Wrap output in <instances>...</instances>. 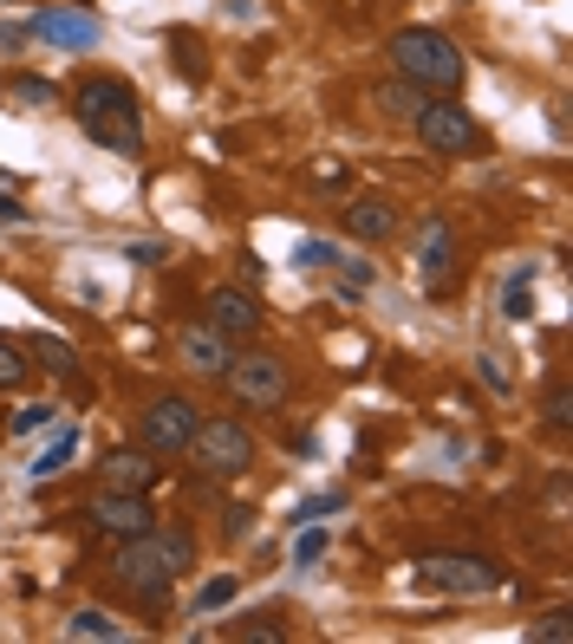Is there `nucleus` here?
<instances>
[{
	"label": "nucleus",
	"instance_id": "nucleus-1",
	"mask_svg": "<svg viewBox=\"0 0 573 644\" xmlns=\"http://www.w3.org/2000/svg\"><path fill=\"white\" fill-rule=\"evenodd\" d=\"M189 567H196V534L189 528H144V534L117 541V554H111V580L124 593L150 599V606L170 599V580L189 573Z\"/></svg>",
	"mask_w": 573,
	"mask_h": 644
},
{
	"label": "nucleus",
	"instance_id": "nucleus-2",
	"mask_svg": "<svg viewBox=\"0 0 573 644\" xmlns=\"http://www.w3.org/2000/svg\"><path fill=\"white\" fill-rule=\"evenodd\" d=\"M72 111H78V124H85V137H91L98 150L144 156V117H137V91H130V78H111V72L85 78V85L72 91Z\"/></svg>",
	"mask_w": 573,
	"mask_h": 644
},
{
	"label": "nucleus",
	"instance_id": "nucleus-3",
	"mask_svg": "<svg viewBox=\"0 0 573 644\" xmlns=\"http://www.w3.org/2000/svg\"><path fill=\"white\" fill-rule=\"evenodd\" d=\"M391 65H398V78H411L424 91H457L463 85V46L437 26H404L391 39Z\"/></svg>",
	"mask_w": 573,
	"mask_h": 644
},
{
	"label": "nucleus",
	"instance_id": "nucleus-4",
	"mask_svg": "<svg viewBox=\"0 0 573 644\" xmlns=\"http://www.w3.org/2000/svg\"><path fill=\"white\" fill-rule=\"evenodd\" d=\"M183 456L196 463V476L228 482V476H241V469L254 463V437H248V424H235V417H202Z\"/></svg>",
	"mask_w": 573,
	"mask_h": 644
},
{
	"label": "nucleus",
	"instance_id": "nucleus-5",
	"mask_svg": "<svg viewBox=\"0 0 573 644\" xmlns=\"http://www.w3.org/2000/svg\"><path fill=\"white\" fill-rule=\"evenodd\" d=\"M418 586L450 593V599H489V593H502V567L483 560V554H424Z\"/></svg>",
	"mask_w": 573,
	"mask_h": 644
},
{
	"label": "nucleus",
	"instance_id": "nucleus-6",
	"mask_svg": "<svg viewBox=\"0 0 573 644\" xmlns=\"http://www.w3.org/2000/svg\"><path fill=\"white\" fill-rule=\"evenodd\" d=\"M411 130H418V143H424L431 156H483V124H476L457 98H431V104L411 117Z\"/></svg>",
	"mask_w": 573,
	"mask_h": 644
},
{
	"label": "nucleus",
	"instance_id": "nucleus-7",
	"mask_svg": "<svg viewBox=\"0 0 573 644\" xmlns=\"http://www.w3.org/2000/svg\"><path fill=\"white\" fill-rule=\"evenodd\" d=\"M222 378H228V391H235L248 411H281V404L294 397L287 358H274V352H235Z\"/></svg>",
	"mask_w": 573,
	"mask_h": 644
},
{
	"label": "nucleus",
	"instance_id": "nucleus-8",
	"mask_svg": "<svg viewBox=\"0 0 573 644\" xmlns=\"http://www.w3.org/2000/svg\"><path fill=\"white\" fill-rule=\"evenodd\" d=\"M196 424H202V411H196L189 397H157V404L137 417V450H150L157 463H170V456H183V450H189Z\"/></svg>",
	"mask_w": 573,
	"mask_h": 644
},
{
	"label": "nucleus",
	"instance_id": "nucleus-9",
	"mask_svg": "<svg viewBox=\"0 0 573 644\" xmlns=\"http://www.w3.org/2000/svg\"><path fill=\"white\" fill-rule=\"evenodd\" d=\"M98 33H104V20H98L91 7H72V0H52V7H39V13L26 20V39L59 46V52H91Z\"/></svg>",
	"mask_w": 573,
	"mask_h": 644
},
{
	"label": "nucleus",
	"instance_id": "nucleus-10",
	"mask_svg": "<svg viewBox=\"0 0 573 644\" xmlns=\"http://www.w3.org/2000/svg\"><path fill=\"white\" fill-rule=\"evenodd\" d=\"M85 521H91L98 534H111V541H130V534L157 528V508H150V495H130V489H98V495L85 502Z\"/></svg>",
	"mask_w": 573,
	"mask_h": 644
},
{
	"label": "nucleus",
	"instance_id": "nucleus-11",
	"mask_svg": "<svg viewBox=\"0 0 573 644\" xmlns=\"http://www.w3.org/2000/svg\"><path fill=\"white\" fill-rule=\"evenodd\" d=\"M411 261H418V280H424V293H444V287H450V274H457V228H450L444 215H424Z\"/></svg>",
	"mask_w": 573,
	"mask_h": 644
},
{
	"label": "nucleus",
	"instance_id": "nucleus-12",
	"mask_svg": "<svg viewBox=\"0 0 573 644\" xmlns=\"http://www.w3.org/2000/svg\"><path fill=\"white\" fill-rule=\"evenodd\" d=\"M176 352H183V365H189V371L222 378V371H228V358H235V339H228V332H215L209 319H196V326H183V332H176Z\"/></svg>",
	"mask_w": 573,
	"mask_h": 644
},
{
	"label": "nucleus",
	"instance_id": "nucleus-13",
	"mask_svg": "<svg viewBox=\"0 0 573 644\" xmlns=\"http://www.w3.org/2000/svg\"><path fill=\"white\" fill-rule=\"evenodd\" d=\"M202 319H209L215 332H228V339H254V332H261V300H254L248 287H215Z\"/></svg>",
	"mask_w": 573,
	"mask_h": 644
},
{
	"label": "nucleus",
	"instance_id": "nucleus-14",
	"mask_svg": "<svg viewBox=\"0 0 573 644\" xmlns=\"http://www.w3.org/2000/svg\"><path fill=\"white\" fill-rule=\"evenodd\" d=\"M157 482V456L150 450H111L98 463V489H130V495H150Z\"/></svg>",
	"mask_w": 573,
	"mask_h": 644
},
{
	"label": "nucleus",
	"instance_id": "nucleus-15",
	"mask_svg": "<svg viewBox=\"0 0 573 644\" xmlns=\"http://www.w3.org/2000/svg\"><path fill=\"white\" fill-rule=\"evenodd\" d=\"M346 235L352 241H391L398 235V209L385 195H352L346 202Z\"/></svg>",
	"mask_w": 573,
	"mask_h": 644
},
{
	"label": "nucleus",
	"instance_id": "nucleus-16",
	"mask_svg": "<svg viewBox=\"0 0 573 644\" xmlns=\"http://www.w3.org/2000/svg\"><path fill=\"white\" fill-rule=\"evenodd\" d=\"M424 104H431V91H424V85H411V78L372 85V111H378V117H391V124H411Z\"/></svg>",
	"mask_w": 573,
	"mask_h": 644
},
{
	"label": "nucleus",
	"instance_id": "nucleus-17",
	"mask_svg": "<svg viewBox=\"0 0 573 644\" xmlns=\"http://www.w3.org/2000/svg\"><path fill=\"white\" fill-rule=\"evenodd\" d=\"M72 456H78V430H72V424H59V437L26 463V476H33V482H52V476H65V469H72Z\"/></svg>",
	"mask_w": 573,
	"mask_h": 644
},
{
	"label": "nucleus",
	"instance_id": "nucleus-18",
	"mask_svg": "<svg viewBox=\"0 0 573 644\" xmlns=\"http://www.w3.org/2000/svg\"><path fill=\"white\" fill-rule=\"evenodd\" d=\"M65 639H78V644H117V639H124V626H117L111 613L85 606V613H72V619H65Z\"/></svg>",
	"mask_w": 573,
	"mask_h": 644
},
{
	"label": "nucleus",
	"instance_id": "nucleus-19",
	"mask_svg": "<svg viewBox=\"0 0 573 644\" xmlns=\"http://www.w3.org/2000/svg\"><path fill=\"white\" fill-rule=\"evenodd\" d=\"M502 319H535V267H515L509 287H502Z\"/></svg>",
	"mask_w": 573,
	"mask_h": 644
},
{
	"label": "nucleus",
	"instance_id": "nucleus-20",
	"mask_svg": "<svg viewBox=\"0 0 573 644\" xmlns=\"http://www.w3.org/2000/svg\"><path fill=\"white\" fill-rule=\"evenodd\" d=\"M26 352H33L52 378H72V371H78V352H72L65 339H52V332H33V339H26Z\"/></svg>",
	"mask_w": 573,
	"mask_h": 644
},
{
	"label": "nucleus",
	"instance_id": "nucleus-21",
	"mask_svg": "<svg viewBox=\"0 0 573 644\" xmlns=\"http://www.w3.org/2000/svg\"><path fill=\"white\" fill-rule=\"evenodd\" d=\"M33 378V358H26V339H7L0 332V391H20Z\"/></svg>",
	"mask_w": 573,
	"mask_h": 644
},
{
	"label": "nucleus",
	"instance_id": "nucleus-22",
	"mask_svg": "<svg viewBox=\"0 0 573 644\" xmlns=\"http://www.w3.org/2000/svg\"><path fill=\"white\" fill-rule=\"evenodd\" d=\"M7 98H13V104H26V111H39V104H52V98H59V85H46V78H7Z\"/></svg>",
	"mask_w": 573,
	"mask_h": 644
},
{
	"label": "nucleus",
	"instance_id": "nucleus-23",
	"mask_svg": "<svg viewBox=\"0 0 573 644\" xmlns=\"http://www.w3.org/2000/svg\"><path fill=\"white\" fill-rule=\"evenodd\" d=\"M339 254H346V248H339V241H326V235H307V241L294 248V261H300V267H339Z\"/></svg>",
	"mask_w": 573,
	"mask_h": 644
},
{
	"label": "nucleus",
	"instance_id": "nucleus-24",
	"mask_svg": "<svg viewBox=\"0 0 573 644\" xmlns=\"http://www.w3.org/2000/svg\"><path fill=\"white\" fill-rule=\"evenodd\" d=\"M568 639H573V613H568V606L528 626V644H568Z\"/></svg>",
	"mask_w": 573,
	"mask_h": 644
},
{
	"label": "nucleus",
	"instance_id": "nucleus-25",
	"mask_svg": "<svg viewBox=\"0 0 573 644\" xmlns=\"http://www.w3.org/2000/svg\"><path fill=\"white\" fill-rule=\"evenodd\" d=\"M52 417H59V404H46V397H33V404H20V417H13L7 430H13V437H33V430H46Z\"/></svg>",
	"mask_w": 573,
	"mask_h": 644
},
{
	"label": "nucleus",
	"instance_id": "nucleus-26",
	"mask_svg": "<svg viewBox=\"0 0 573 644\" xmlns=\"http://www.w3.org/2000/svg\"><path fill=\"white\" fill-rule=\"evenodd\" d=\"M326 554V528H313V521H300V541H294V567H313Z\"/></svg>",
	"mask_w": 573,
	"mask_h": 644
},
{
	"label": "nucleus",
	"instance_id": "nucleus-27",
	"mask_svg": "<svg viewBox=\"0 0 573 644\" xmlns=\"http://www.w3.org/2000/svg\"><path fill=\"white\" fill-rule=\"evenodd\" d=\"M339 274H346V293H365V287L378 280V267H372V261H359V254H339Z\"/></svg>",
	"mask_w": 573,
	"mask_h": 644
},
{
	"label": "nucleus",
	"instance_id": "nucleus-28",
	"mask_svg": "<svg viewBox=\"0 0 573 644\" xmlns=\"http://www.w3.org/2000/svg\"><path fill=\"white\" fill-rule=\"evenodd\" d=\"M548 424H555V430H568V424H573V397H568V378H555V384H548Z\"/></svg>",
	"mask_w": 573,
	"mask_h": 644
},
{
	"label": "nucleus",
	"instance_id": "nucleus-29",
	"mask_svg": "<svg viewBox=\"0 0 573 644\" xmlns=\"http://www.w3.org/2000/svg\"><path fill=\"white\" fill-rule=\"evenodd\" d=\"M228 599H235V580H228V573H222V580H209V586H202V593H196V613H222V606H228Z\"/></svg>",
	"mask_w": 573,
	"mask_h": 644
},
{
	"label": "nucleus",
	"instance_id": "nucleus-30",
	"mask_svg": "<svg viewBox=\"0 0 573 644\" xmlns=\"http://www.w3.org/2000/svg\"><path fill=\"white\" fill-rule=\"evenodd\" d=\"M483 378H489V391H502V397L515 391V371L502 365V352H483Z\"/></svg>",
	"mask_w": 573,
	"mask_h": 644
},
{
	"label": "nucleus",
	"instance_id": "nucleus-31",
	"mask_svg": "<svg viewBox=\"0 0 573 644\" xmlns=\"http://www.w3.org/2000/svg\"><path fill=\"white\" fill-rule=\"evenodd\" d=\"M124 254H130L137 267H163V261H170V241H130Z\"/></svg>",
	"mask_w": 573,
	"mask_h": 644
},
{
	"label": "nucleus",
	"instance_id": "nucleus-32",
	"mask_svg": "<svg viewBox=\"0 0 573 644\" xmlns=\"http://www.w3.org/2000/svg\"><path fill=\"white\" fill-rule=\"evenodd\" d=\"M176 65H183L189 78L202 72V52H196V33H176Z\"/></svg>",
	"mask_w": 573,
	"mask_h": 644
},
{
	"label": "nucleus",
	"instance_id": "nucleus-33",
	"mask_svg": "<svg viewBox=\"0 0 573 644\" xmlns=\"http://www.w3.org/2000/svg\"><path fill=\"white\" fill-rule=\"evenodd\" d=\"M339 508H346V495H320V502H307L294 521H320V515H339Z\"/></svg>",
	"mask_w": 573,
	"mask_h": 644
},
{
	"label": "nucleus",
	"instance_id": "nucleus-34",
	"mask_svg": "<svg viewBox=\"0 0 573 644\" xmlns=\"http://www.w3.org/2000/svg\"><path fill=\"white\" fill-rule=\"evenodd\" d=\"M20 46H26V26H7L0 20V52H20Z\"/></svg>",
	"mask_w": 573,
	"mask_h": 644
},
{
	"label": "nucleus",
	"instance_id": "nucleus-35",
	"mask_svg": "<svg viewBox=\"0 0 573 644\" xmlns=\"http://www.w3.org/2000/svg\"><path fill=\"white\" fill-rule=\"evenodd\" d=\"M0 222H26V202H13L7 189H0Z\"/></svg>",
	"mask_w": 573,
	"mask_h": 644
}]
</instances>
